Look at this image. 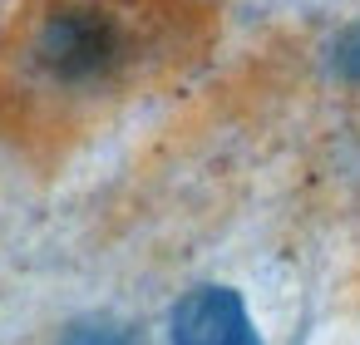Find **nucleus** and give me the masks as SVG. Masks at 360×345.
<instances>
[{
  "label": "nucleus",
  "mask_w": 360,
  "mask_h": 345,
  "mask_svg": "<svg viewBox=\"0 0 360 345\" xmlns=\"http://www.w3.org/2000/svg\"><path fill=\"white\" fill-rule=\"evenodd\" d=\"M222 40V0H0V148L65 168L178 94Z\"/></svg>",
  "instance_id": "f257e3e1"
},
{
  "label": "nucleus",
  "mask_w": 360,
  "mask_h": 345,
  "mask_svg": "<svg viewBox=\"0 0 360 345\" xmlns=\"http://www.w3.org/2000/svg\"><path fill=\"white\" fill-rule=\"evenodd\" d=\"M168 345H262V330L237 286L202 281L168 311Z\"/></svg>",
  "instance_id": "f03ea898"
},
{
  "label": "nucleus",
  "mask_w": 360,
  "mask_h": 345,
  "mask_svg": "<svg viewBox=\"0 0 360 345\" xmlns=\"http://www.w3.org/2000/svg\"><path fill=\"white\" fill-rule=\"evenodd\" d=\"M316 70L335 94H355L360 99V11L335 20L321 40H316Z\"/></svg>",
  "instance_id": "7ed1b4c3"
},
{
  "label": "nucleus",
  "mask_w": 360,
  "mask_h": 345,
  "mask_svg": "<svg viewBox=\"0 0 360 345\" xmlns=\"http://www.w3.org/2000/svg\"><path fill=\"white\" fill-rule=\"evenodd\" d=\"M60 345H143V340L119 320H75L60 335Z\"/></svg>",
  "instance_id": "20e7f679"
}]
</instances>
